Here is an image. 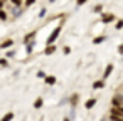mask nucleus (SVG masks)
<instances>
[{
  "label": "nucleus",
  "mask_w": 123,
  "mask_h": 121,
  "mask_svg": "<svg viewBox=\"0 0 123 121\" xmlns=\"http://www.w3.org/2000/svg\"><path fill=\"white\" fill-rule=\"evenodd\" d=\"M61 29H62V27H56V29L51 32V35L47 37V42H46L47 46H52V44L57 40V37H59V34H61Z\"/></svg>",
  "instance_id": "1"
},
{
  "label": "nucleus",
  "mask_w": 123,
  "mask_h": 121,
  "mask_svg": "<svg viewBox=\"0 0 123 121\" xmlns=\"http://www.w3.org/2000/svg\"><path fill=\"white\" fill-rule=\"evenodd\" d=\"M111 106L113 108H121L123 106V94H115L111 99Z\"/></svg>",
  "instance_id": "2"
},
{
  "label": "nucleus",
  "mask_w": 123,
  "mask_h": 121,
  "mask_svg": "<svg viewBox=\"0 0 123 121\" xmlns=\"http://www.w3.org/2000/svg\"><path fill=\"white\" fill-rule=\"evenodd\" d=\"M115 20V15L113 14H101V22L103 24H110Z\"/></svg>",
  "instance_id": "3"
},
{
  "label": "nucleus",
  "mask_w": 123,
  "mask_h": 121,
  "mask_svg": "<svg viewBox=\"0 0 123 121\" xmlns=\"http://www.w3.org/2000/svg\"><path fill=\"white\" fill-rule=\"evenodd\" d=\"M96 103H98V99H96V98H91V99H88V101L84 103V108H86V109H93V108L96 106Z\"/></svg>",
  "instance_id": "4"
},
{
  "label": "nucleus",
  "mask_w": 123,
  "mask_h": 121,
  "mask_svg": "<svg viewBox=\"0 0 123 121\" xmlns=\"http://www.w3.org/2000/svg\"><path fill=\"white\" fill-rule=\"evenodd\" d=\"M12 46H14V40H12V39H7V40H4L2 44H0V49L5 51V49H10Z\"/></svg>",
  "instance_id": "5"
},
{
  "label": "nucleus",
  "mask_w": 123,
  "mask_h": 121,
  "mask_svg": "<svg viewBox=\"0 0 123 121\" xmlns=\"http://www.w3.org/2000/svg\"><path fill=\"white\" fill-rule=\"evenodd\" d=\"M36 34H37V30H32L31 34H27V35L24 37V42H25V44H29V42H32V40H34V37H36Z\"/></svg>",
  "instance_id": "6"
},
{
  "label": "nucleus",
  "mask_w": 123,
  "mask_h": 121,
  "mask_svg": "<svg viewBox=\"0 0 123 121\" xmlns=\"http://www.w3.org/2000/svg\"><path fill=\"white\" fill-rule=\"evenodd\" d=\"M111 72H113V64H108V66L105 67V72H103V81H105V79H106Z\"/></svg>",
  "instance_id": "7"
},
{
  "label": "nucleus",
  "mask_w": 123,
  "mask_h": 121,
  "mask_svg": "<svg viewBox=\"0 0 123 121\" xmlns=\"http://www.w3.org/2000/svg\"><path fill=\"white\" fill-rule=\"evenodd\" d=\"M56 51H57V47H56V46L52 44V46H47V47H46V51H44V54H46V56H51V54H54Z\"/></svg>",
  "instance_id": "8"
},
{
  "label": "nucleus",
  "mask_w": 123,
  "mask_h": 121,
  "mask_svg": "<svg viewBox=\"0 0 123 121\" xmlns=\"http://www.w3.org/2000/svg\"><path fill=\"white\" fill-rule=\"evenodd\" d=\"M44 82L49 84V86L56 84V76H46V77H44Z\"/></svg>",
  "instance_id": "9"
},
{
  "label": "nucleus",
  "mask_w": 123,
  "mask_h": 121,
  "mask_svg": "<svg viewBox=\"0 0 123 121\" xmlns=\"http://www.w3.org/2000/svg\"><path fill=\"white\" fill-rule=\"evenodd\" d=\"M78 101H79V94H73V96H71V99H69V104L74 108V106L78 104Z\"/></svg>",
  "instance_id": "10"
},
{
  "label": "nucleus",
  "mask_w": 123,
  "mask_h": 121,
  "mask_svg": "<svg viewBox=\"0 0 123 121\" xmlns=\"http://www.w3.org/2000/svg\"><path fill=\"white\" fill-rule=\"evenodd\" d=\"M14 119V113L10 111V113H5L4 116H2V119H0V121H12Z\"/></svg>",
  "instance_id": "11"
},
{
  "label": "nucleus",
  "mask_w": 123,
  "mask_h": 121,
  "mask_svg": "<svg viewBox=\"0 0 123 121\" xmlns=\"http://www.w3.org/2000/svg\"><path fill=\"white\" fill-rule=\"evenodd\" d=\"M105 40H106V35H98V37L93 39V44H101V42H105Z\"/></svg>",
  "instance_id": "12"
},
{
  "label": "nucleus",
  "mask_w": 123,
  "mask_h": 121,
  "mask_svg": "<svg viewBox=\"0 0 123 121\" xmlns=\"http://www.w3.org/2000/svg\"><path fill=\"white\" fill-rule=\"evenodd\" d=\"M7 19H9V14H7L4 9H0V20H2V22H5Z\"/></svg>",
  "instance_id": "13"
},
{
  "label": "nucleus",
  "mask_w": 123,
  "mask_h": 121,
  "mask_svg": "<svg viewBox=\"0 0 123 121\" xmlns=\"http://www.w3.org/2000/svg\"><path fill=\"white\" fill-rule=\"evenodd\" d=\"M10 4H12L14 7L20 9V7H22V4H24V0H10Z\"/></svg>",
  "instance_id": "14"
},
{
  "label": "nucleus",
  "mask_w": 123,
  "mask_h": 121,
  "mask_svg": "<svg viewBox=\"0 0 123 121\" xmlns=\"http://www.w3.org/2000/svg\"><path fill=\"white\" fill-rule=\"evenodd\" d=\"M93 87H94V89H101V87H105V81H96V82H93Z\"/></svg>",
  "instance_id": "15"
},
{
  "label": "nucleus",
  "mask_w": 123,
  "mask_h": 121,
  "mask_svg": "<svg viewBox=\"0 0 123 121\" xmlns=\"http://www.w3.org/2000/svg\"><path fill=\"white\" fill-rule=\"evenodd\" d=\"M42 103H44V101H42V98H37V99L34 101V108H36V109L42 108Z\"/></svg>",
  "instance_id": "16"
},
{
  "label": "nucleus",
  "mask_w": 123,
  "mask_h": 121,
  "mask_svg": "<svg viewBox=\"0 0 123 121\" xmlns=\"http://www.w3.org/2000/svg\"><path fill=\"white\" fill-rule=\"evenodd\" d=\"M115 29H116V30L123 29V20H121V19H120V20H116V24H115Z\"/></svg>",
  "instance_id": "17"
},
{
  "label": "nucleus",
  "mask_w": 123,
  "mask_h": 121,
  "mask_svg": "<svg viewBox=\"0 0 123 121\" xmlns=\"http://www.w3.org/2000/svg\"><path fill=\"white\" fill-rule=\"evenodd\" d=\"M110 121H123L121 116H115V114H110Z\"/></svg>",
  "instance_id": "18"
},
{
  "label": "nucleus",
  "mask_w": 123,
  "mask_h": 121,
  "mask_svg": "<svg viewBox=\"0 0 123 121\" xmlns=\"http://www.w3.org/2000/svg\"><path fill=\"white\" fill-rule=\"evenodd\" d=\"M20 12H22L20 9H17V7H14V12H12V15H14V17H20Z\"/></svg>",
  "instance_id": "19"
},
{
  "label": "nucleus",
  "mask_w": 123,
  "mask_h": 121,
  "mask_svg": "<svg viewBox=\"0 0 123 121\" xmlns=\"http://www.w3.org/2000/svg\"><path fill=\"white\" fill-rule=\"evenodd\" d=\"M15 56V51H7V54H5V59H10V57H14Z\"/></svg>",
  "instance_id": "20"
},
{
  "label": "nucleus",
  "mask_w": 123,
  "mask_h": 121,
  "mask_svg": "<svg viewBox=\"0 0 123 121\" xmlns=\"http://www.w3.org/2000/svg\"><path fill=\"white\" fill-rule=\"evenodd\" d=\"M36 4V0H24V5L25 7H31V5H34Z\"/></svg>",
  "instance_id": "21"
},
{
  "label": "nucleus",
  "mask_w": 123,
  "mask_h": 121,
  "mask_svg": "<svg viewBox=\"0 0 123 121\" xmlns=\"http://www.w3.org/2000/svg\"><path fill=\"white\" fill-rule=\"evenodd\" d=\"M101 10H103V5H101V4H98V5L94 7V14H99Z\"/></svg>",
  "instance_id": "22"
},
{
  "label": "nucleus",
  "mask_w": 123,
  "mask_h": 121,
  "mask_svg": "<svg viewBox=\"0 0 123 121\" xmlns=\"http://www.w3.org/2000/svg\"><path fill=\"white\" fill-rule=\"evenodd\" d=\"M0 66H2V67H7V66H9V61H7V59H0Z\"/></svg>",
  "instance_id": "23"
},
{
  "label": "nucleus",
  "mask_w": 123,
  "mask_h": 121,
  "mask_svg": "<svg viewBox=\"0 0 123 121\" xmlns=\"http://www.w3.org/2000/svg\"><path fill=\"white\" fill-rule=\"evenodd\" d=\"M86 2H88V0H76V5H78V7H81V5H84Z\"/></svg>",
  "instance_id": "24"
},
{
  "label": "nucleus",
  "mask_w": 123,
  "mask_h": 121,
  "mask_svg": "<svg viewBox=\"0 0 123 121\" xmlns=\"http://www.w3.org/2000/svg\"><path fill=\"white\" fill-rule=\"evenodd\" d=\"M46 14H47V10H46V9H41V12H39V17L42 19V17H44Z\"/></svg>",
  "instance_id": "25"
},
{
  "label": "nucleus",
  "mask_w": 123,
  "mask_h": 121,
  "mask_svg": "<svg viewBox=\"0 0 123 121\" xmlns=\"http://www.w3.org/2000/svg\"><path fill=\"white\" fill-rule=\"evenodd\" d=\"M37 77H42V79H44V77H46V72H44V71H37Z\"/></svg>",
  "instance_id": "26"
},
{
  "label": "nucleus",
  "mask_w": 123,
  "mask_h": 121,
  "mask_svg": "<svg viewBox=\"0 0 123 121\" xmlns=\"http://www.w3.org/2000/svg\"><path fill=\"white\" fill-rule=\"evenodd\" d=\"M62 52H64V54H69V52H71V47H69V46H66V47L62 49Z\"/></svg>",
  "instance_id": "27"
},
{
  "label": "nucleus",
  "mask_w": 123,
  "mask_h": 121,
  "mask_svg": "<svg viewBox=\"0 0 123 121\" xmlns=\"http://www.w3.org/2000/svg\"><path fill=\"white\" fill-rule=\"evenodd\" d=\"M118 54H121V56H123V44H120V46H118Z\"/></svg>",
  "instance_id": "28"
},
{
  "label": "nucleus",
  "mask_w": 123,
  "mask_h": 121,
  "mask_svg": "<svg viewBox=\"0 0 123 121\" xmlns=\"http://www.w3.org/2000/svg\"><path fill=\"white\" fill-rule=\"evenodd\" d=\"M4 5H5V0H0V9H4Z\"/></svg>",
  "instance_id": "29"
},
{
  "label": "nucleus",
  "mask_w": 123,
  "mask_h": 121,
  "mask_svg": "<svg viewBox=\"0 0 123 121\" xmlns=\"http://www.w3.org/2000/svg\"><path fill=\"white\" fill-rule=\"evenodd\" d=\"M62 121H71V119H69V118H64V119H62Z\"/></svg>",
  "instance_id": "30"
},
{
  "label": "nucleus",
  "mask_w": 123,
  "mask_h": 121,
  "mask_svg": "<svg viewBox=\"0 0 123 121\" xmlns=\"http://www.w3.org/2000/svg\"><path fill=\"white\" fill-rule=\"evenodd\" d=\"M54 2H56V0H49V4H54Z\"/></svg>",
  "instance_id": "31"
}]
</instances>
